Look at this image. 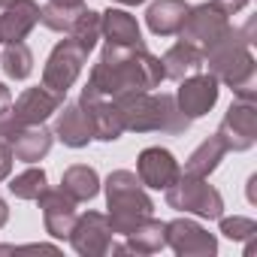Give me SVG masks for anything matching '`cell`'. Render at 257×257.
<instances>
[{
  "label": "cell",
  "mask_w": 257,
  "mask_h": 257,
  "mask_svg": "<svg viewBox=\"0 0 257 257\" xmlns=\"http://www.w3.org/2000/svg\"><path fill=\"white\" fill-rule=\"evenodd\" d=\"M40 25V4L16 0L0 16V43H25V37Z\"/></svg>",
  "instance_id": "cell-18"
},
{
  "label": "cell",
  "mask_w": 257,
  "mask_h": 257,
  "mask_svg": "<svg viewBox=\"0 0 257 257\" xmlns=\"http://www.w3.org/2000/svg\"><path fill=\"white\" fill-rule=\"evenodd\" d=\"M106 206H109V224L115 236H127L140 221L155 215V203L146 194V185L131 170H115L106 179Z\"/></svg>",
  "instance_id": "cell-4"
},
{
  "label": "cell",
  "mask_w": 257,
  "mask_h": 257,
  "mask_svg": "<svg viewBox=\"0 0 257 257\" xmlns=\"http://www.w3.org/2000/svg\"><path fill=\"white\" fill-rule=\"evenodd\" d=\"M215 4H218L227 16H236V13H242V10L251 4V0H215Z\"/></svg>",
  "instance_id": "cell-32"
},
{
  "label": "cell",
  "mask_w": 257,
  "mask_h": 257,
  "mask_svg": "<svg viewBox=\"0 0 257 257\" xmlns=\"http://www.w3.org/2000/svg\"><path fill=\"white\" fill-rule=\"evenodd\" d=\"M100 37H106L109 46H127V49L146 46L137 19L131 13H124V10H106V13H100Z\"/></svg>",
  "instance_id": "cell-19"
},
{
  "label": "cell",
  "mask_w": 257,
  "mask_h": 257,
  "mask_svg": "<svg viewBox=\"0 0 257 257\" xmlns=\"http://www.w3.org/2000/svg\"><path fill=\"white\" fill-rule=\"evenodd\" d=\"M167 203L170 209H179V212H191V215H200V218H221L224 215V197L218 188H212L206 179H197V176H179L170 188H167Z\"/></svg>",
  "instance_id": "cell-5"
},
{
  "label": "cell",
  "mask_w": 257,
  "mask_h": 257,
  "mask_svg": "<svg viewBox=\"0 0 257 257\" xmlns=\"http://www.w3.org/2000/svg\"><path fill=\"white\" fill-rule=\"evenodd\" d=\"M49 4H58V7H82L85 0H49Z\"/></svg>",
  "instance_id": "cell-33"
},
{
  "label": "cell",
  "mask_w": 257,
  "mask_h": 257,
  "mask_svg": "<svg viewBox=\"0 0 257 257\" xmlns=\"http://www.w3.org/2000/svg\"><path fill=\"white\" fill-rule=\"evenodd\" d=\"M188 4L185 0H155L146 13V22H149V31L158 34V37H173L182 31L185 19H188Z\"/></svg>",
  "instance_id": "cell-20"
},
{
  "label": "cell",
  "mask_w": 257,
  "mask_h": 257,
  "mask_svg": "<svg viewBox=\"0 0 257 257\" xmlns=\"http://www.w3.org/2000/svg\"><path fill=\"white\" fill-rule=\"evenodd\" d=\"M46 188H49L46 170H25L22 176H16V179L10 182V191H13L19 200H37Z\"/></svg>",
  "instance_id": "cell-27"
},
{
  "label": "cell",
  "mask_w": 257,
  "mask_h": 257,
  "mask_svg": "<svg viewBox=\"0 0 257 257\" xmlns=\"http://www.w3.org/2000/svg\"><path fill=\"white\" fill-rule=\"evenodd\" d=\"M70 245L76 254L82 257H103L112 251V242H115V230L109 224V215L103 212H85L76 218L73 230H70Z\"/></svg>",
  "instance_id": "cell-9"
},
{
  "label": "cell",
  "mask_w": 257,
  "mask_h": 257,
  "mask_svg": "<svg viewBox=\"0 0 257 257\" xmlns=\"http://www.w3.org/2000/svg\"><path fill=\"white\" fill-rule=\"evenodd\" d=\"M61 103H64V97H58L55 91H49V88H28L16 103H13V109H10V118H13V124L16 127H28V124H43L49 115H55L58 109H61Z\"/></svg>",
  "instance_id": "cell-15"
},
{
  "label": "cell",
  "mask_w": 257,
  "mask_h": 257,
  "mask_svg": "<svg viewBox=\"0 0 257 257\" xmlns=\"http://www.w3.org/2000/svg\"><path fill=\"white\" fill-rule=\"evenodd\" d=\"M82 13H85V4L82 7H58V4H46V7H40V22L49 28V31H55V34H73V28H76V22L82 19Z\"/></svg>",
  "instance_id": "cell-26"
},
{
  "label": "cell",
  "mask_w": 257,
  "mask_h": 257,
  "mask_svg": "<svg viewBox=\"0 0 257 257\" xmlns=\"http://www.w3.org/2000/svg\"><path fill=\"white\" fill-rule=\"evenodd\" d=\"M7 218H10V206H7L4 200H0V227L7 224Z\"/></svg>",
  "instance_id": "cell-34"
},
{
  "label": "cell",
  "mask_w": 257,
  "mask_h": 257,
  "mask_svg": "<svg viewBox=\"0 0 257 257\" xmlns=\"http://www.w3.org/2000/svg\"><path fill=\"white\" fill-rule=\"evenodd\" d=\"M40 209H43V224H46V233L55 236V239H67L79 212H76V200L70 194H64L61 188H46L40 197H37Z\"/></svg>",
  "instance_id": "cell-13"
},
{
  "label": "cell",
  "mask_w": 257,
  "mask_h": 257,
  "mask_svg": "<svg viewBox=\"0 0 257 257\" xmlns=\"http://www.w3.org/2000/svg\"><path fill=\"white\" fill-rule=\"evenodd\" d=\"M10 4H16V0H0V10H7Z\"/></svg>",
  "instance_id": "cell-36"
},
{
  "label": "cell",
  "mask_w": 257,
  "mask_h": 257,
  "mask_svg": "<svg viewBox=\"0 0 257 257\" xmlns=\"http://www.w3.org/2000/svg\"><path fill=\"white\" fill-rule=\"evenodd\" d=\"M76 43H82L88 52L97 46V40H100V13H94V10H88L85 7V13H82V19L76 22V28H73V34H70Z\"/></svg>",
  "instance_id": "cell-28"
},
{
  "label": "cell",
  "mask_w": 257,
  "mask_h": 257,
  "mask_svg": "<svg viewBox=\"0 0 257 257\" xmlns=\"http://www.w3.org/2000/svg\"><path fill=\"white\" fill-rule=\"evenodd\" d=\"M224 155H227V149H224V143L218 140V137H209L206 143H200L194 152H191V158L185 161V176H197V179H209L215 170H218V164L224 161Z\"/></svg>",
  "instance_id": "cell-24"
},
{
  "label": "cell",
  "mask_w": 257,
  "mask_h": 257,
  "mask_svg": "<svg viewBox=\"0 0 257 257\" xmlns=\"http://www.w3.org/2000/svg\"><path fill=\"white\" fill-rule=\"evenodd\" d=\"M215 137L224 143L227 152H248L257 143V109L254 100H236L227 115L221 118Z\"/></svg>",
  "instance_id": "cell-8"
},
{
  "label": "cell",
  "mask_w": 257,
  "mask_h": 257,
  "mask_svg": "<svg viewBox=\"0 0 257 257\" xmlns=\"http://www.w3.org/2000/svg\"><path fill=\"white\" fill-rule=\"evenodd\" d=\"M121 112L124 131L134 134H170L179 137L191 127V118L179 109L176 94H155V91H127L115 97Z\"/></svg>",
  "instance_id": "cell-3"
},
{
  "label": "cell",
  "mask_w": 257,
  "mask_h": 257,
  "mask_svg": "<svg viewBox=\"0 0 257 257\" xmlns=\"http://www.w3.org/2000/svg\"><path fill=\"white\" fill-rule=\"evenodd\" d=\"M164 221H158L155 215H149L146 221H140L124 239V251H137V254H155L167 245V233H164Z\"/></svg>",
  "instance_id": "cell-23"
},
{
  "label": "cell",
  "mask_w": 257,
  "mask_h": 257,
  "mask_svg": "<svg viewBox=\"0 0 257 257\" xmlns=\"http://www.w3.org/2000/svg\"><path fill=\"white\" fill-rule=\"evenodd\" d=\"M227 31H230V16L212 0V4H200V7L188 10V19H185L179 37L206 55Z\"/></svg>",
  "instance_id": "cell-7"
},
{
  "label": "cell",
  "mask_w": 257,
  "mask_h": 257,
  "mask_svg": "<svg viewBox=\"0 0 257 257\" xmlns=\"http://www.w3.org/2000/svg\"><path fill=\"white\" fill-rule=\"evenodd\" d=\"M137 176L146 188H155V191H167L179 176H182V167L179 161L173 158V152L161 149V146H152L140 155L137 161Z\"/></svg>",
  "instance_id": "cell-14"
},
{
  "label": "cell",
  "mask_w": 257,
  "mask_h": 257,
  "mask_svg": "<svg viewBox=\"0 0 257 257\" xmlns=\"http://www.w3.org/2000/svg\"><path fill=\"white\" fill-rule=\"evenodd\" d=\"M254 19H248L242 28H233L203 55V67H209V73L230 85V91L239 100H254L257 94V64L251 55V43H254Z\"/></svg>",
  "instance_id": "cell-2"
},
{
  "label": "cell",
  "mask_w": 257,
  "mask_h": 257,
  "mask_svg": "<svg viewBox=\"0 0 257 257\" xmlns=\"http://www.w3.org/2000/svg\"><path fill=\"white\" fill-rule=\"evenodd\" d=\"M0 67H4V73L10 79L22 82L34 73V52L25 43H7L4 55H0Z\"/></svg>",
  "instance_id": "cell-25"
},
{
  "label": "cell",
  "mask_w": 257,
  "mask_h": 257,
  "mask_svg": "<svg viewBox=\"0 0 257 257\" xmlns=\"http://www.w3.org/2000/svg\"><path fill=\"white\" fill-rule=\"evenodd\" d=\"M88 55H91V52H88L82 43H76L73 37L61 40V43L52 49V55H49V61H46V67H43V88L55 91L58 97H67V91H70L73 82L79 79L82 64L88 61Z\"/></svg>",
  "instance_id": "cell-6"
},
{
  "label": "cell",
  "mask_w": 257,
  "mask_h": 257,
  "mask_svg": "<svg viewBox=\"0 0 257 257\" xmlns=\"http://www.w3.org/2000/svg\"><path fill=\"white\" fill-rule=\"evenodd\" d=\"M52 134L70 149H85L94 140V124L82 109V103H67L64 109H58V121Z\"/></svg>",
  "instance_id": "cell-17"
},
{
  "label": "cell",
  "mask_w": 257,
  "mask_h": 257,
  "mask_svg": "<svg viewBox=\"0 0 257 257\" xmlns=\"http://www.w3.org/2000/svg\"><path fill=\"white\" fill-rule=\"evenodd\" d=\"M218 79L212 73H194L188 79L179 82V94H176V103L179 109L194 121V118H203L215 103H218Z\"/></svg>",
  "instance_id": "cell-12"
},
{
  "label": "cell",
  "mask_w": 257,
  "mask_h": 257,
  "mask_svg": "<svg viewBox=\"0 0 257 257\" xmlns=\"http://www.w3.org/2000/svg\"><path fill=\"white\" fill-rule=\"evenodd\" d=\"M10 109H13V94H10V88L4 82H0V140H7L16 131V124L10 118Z\"/></svg>",
  "instance_id": "cell-30"
},
{
  "label": "cell",
  "mask_w": 257,
  "mask_h": 257,
  "mask_svg": "<svg viewBox=\"0 0 257 257\" xmlns=\"http://www.w3.org/2000/svg\"><path fill=\"white\" fill-rule=\"evenodd\" d=\"M13 149H10V143L7 140H0V182L4 179H10V170H13Z\"/></svg>",
  "instance_id": "cell-31"
},
{
  "label": "cell",
  "mask_w": 257,
  "mask_h": 257,
  "mask_svg": "<svg viewBox=\"0 0 257 257\" xmlns=\"http://www.w3.org/2000/svg\"><path fill=\"white\" fill-rule=\"evenodd\" d=\"M161 67H164V79L182 82V79H188V76L203 70V52L194 49L191 43L179 40L173 49H167V55L161 58Z\"/></svg>",
  "instance_id": "cell-21"
},
{
  "label": "cell",
  "mask_w": 257,
  "mask_h": 257,
  "mask_svg": "<svg viewBox=\"0 0 257 257\" xmlns=\"http://www.w3.org/2000/svg\"><path fill=\"white\" fill-rule=\"evenodd\" d=\"M221 233L227 236V239H254V233H257V224L251 221V218H239V215H233V218H221Z\"/></svg>",
  "instance_id": "cell-29"
},
{
  "label": "cell",
  "mask_w": 257,
  "mask_h": 257,
  "mask_svg": "<svg viewBox=\"0 0 257 257\" xmlns=\"http://www.w3.org/2000/svg\"><path fill=\"white\" fill-rule=\"evenodd\" d=\"M118 4H124V7H137V4H143V0H118Z\"/></svg>",
  "instance_id": "cell-35"
},
{
  "label": "cell",
  "mask_w": 257,
  "mask_h": 257,
  "mask_svg": "<svg viewBox=\"0 0 257 257\" xmlns=\"http://www.w3.org/2000/svg\"><path fill=\"white\" fill-rule=\"evenodd\" d=\"M167 233V245L179 254V257H212L218 251V239L203 230L197 221L191 218H176L164 227Z\"/></svg>",
  "instance_id": "cell-10"
},
{
  "label": "cell",
  "mask_w": 257,
  "mask_h": 257,
  "mask_svg": "<svg viewBox=\"0 0 257 257\" xmlns=\"http://www.w3.org/2000/svg\"><path fill=\"white\" fill-rule=\"evenodd\" d=\"M82 109L88 112L91 124H94V140H103V143H115L121 134H124V121H121V112L115 106V100L97 94L94 88H82V97H79Z\"/></svg>",
  "instance_id": "cell-11"
},
{
  "label": "cell",
  "mask_w": 257,
  "mask_h": 257,
  "mask_svg": "<svg viewBox=\"0 0 257 257\" xmlns=\"http://www.w3.org/2000/svg\"><path fill=\"white\" fill-rule=\"evenodd\" d=\"M164 82V67L161 58H155L146 46L127 49V46H109L103 49L100 61L94 64L88 76V88L97 94L115 100L118 94L127 91H155Z\"/></svg>",
  "instance_id": "cell-1"
},
{
  "label": "cell",
  "mask_w": 257,
  "mask_h": 257,
  "mask_svg": "<svg viewBox=\"0 0 257 257\" xmlns=\"http://www.w3.org/2000/svg\"><path fill=\"white\" fill-rule=\"evenodd\" d=\"M52 140L55 134L43 124H28V127H16V131L7 137L10 149H13V158L22 161V164H37L49 155L52 149Z\"/></svg>",
  "instance_id": "cell-16"
},
{
  "label": "cell",
  "mask_w": 257,
  "mask_h": 257,
  "mask_svg": "<svg viewBox=\"0 0 257 257\" xmlns=\"http://www.w3.org/2000/svg\"><path fill=\"white\" fill-rule=\"evenodd\" d=\"M61 191L70 194L76 203H88L100 194V176L94 167L88 164H76V167H67L64 176H61Z\"/></svg>",
  "instance_id": "cell-22"
}]
</instances>
